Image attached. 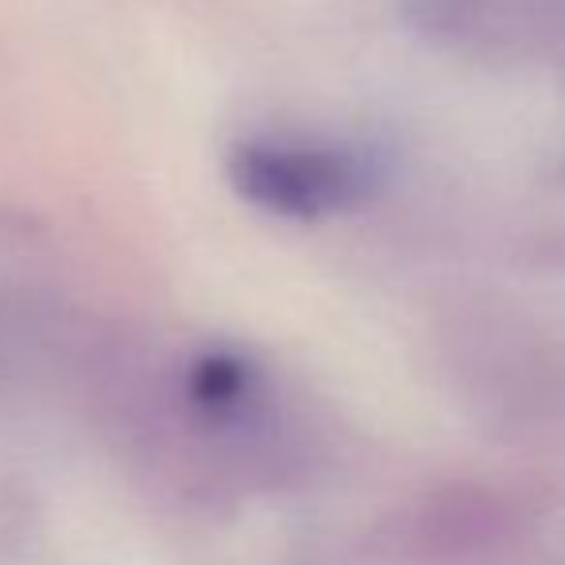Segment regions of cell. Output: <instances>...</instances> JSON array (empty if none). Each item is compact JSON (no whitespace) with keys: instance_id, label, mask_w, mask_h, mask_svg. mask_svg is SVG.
I'll use <instances>...</instances> for the list:
<instances>
[{"instance_id":"1","label":"cell","mask_w":565,"mask_h":565,"mask_svg":"<svg viewBox=\"0 0 565 565\" xmlns=\"http://www.w3.org/2000/svg\"><path fill=\"white\" fill-rule=\"evenodd\" d=\"M236 190L248 202L287 217H322L356 202L369 186V167L353 156L315 148H279V143H248L233 156Z\"/></svg>"},{"instance_id":"2","label":"cell","mask_w":565,"mask_h":565,"mask_svg":"<svg viewBox=\"0 0 565 565\" xmlns=\"http://www.w3.org/2000/svg\"><path fill=\"white\" fill-rule=\"evenodd\" d=\"M194 395L205 407H228L244 395V364L233 356H205L194 372Z\"/></svg>"}]
</instances>
